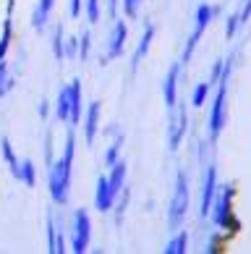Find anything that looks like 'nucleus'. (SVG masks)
<instances>
[{
  "label": "nucleus",
  "mask_w": 251,
  "mask_h": 254,
  "mask_svg": "<svg viewBox=\"0 0 251 254\" xmlns=\"http://www.w3.org/2000/svg\"><path fill=\"white\" fill-rule=\"evenodd\" d=\"M73 155H76V139H73V131H68L66 149H63L60 160H52V163L48 165V184H50V196H52L55 204H66L68 202Z\"/></svg>",
  "instance_id": "obj_1"
},
{
  "label": "nucleus",
  "mask_w": 251,
  "mask_h": 254,
  "mask_svg": "<svg viewBox=\"0 0 251 254\" xmlns=\"http://www.w3.org/2000/svg\"><path fill=\"white\" fill-rule=\"evenodd\" d=\"M230 73H233V55L225 58L222 63V76L217 81V92H215V100H212V110H209V139L212 142H217L222 128L228 124V81H230Z\"/></svg>",
  "instance_id": "obj_2"
},
{
  "label": "nucleus",
  "mask_w": 251,
  "mask_h": 254,
  "mask_svg": "<svg viewBox=\"0 0 251 254\" xmlns=\"http://www.w3.org/2000/svg\"><path fill=\"white\" fill-rule=\"evenodd\" d=\"M189 176H186V171H178V176H175V191L170 196V207H167V225H170V231H178L186 215H189Z\"/></svg>",
  "instance_id": "obj_3"
},
{
  "label": "nucleus",
  "mask_w": 251,
  "mask_h": 254,
  "mask_svg": "<svg viewBox=\"0 0 251 254\" xmlns=\"http://www.w3.org/2000/svg\"><path fill=\"white\" fill-rule=\"evenodd\" d=\"M217 13H220V8H215V5H207V3H201V5L197 8V18H194V32H191L189 40H186V48H183L181 65H189V63H191V55H194V50H197L199 40L204 37V32H207V26L212 24V18H215Z\"/></svg>",
  "instance_id": "obj_4"
},
{
  "label": "nucleus",
  "mask_w": 251,
  "mask_h": 254,
  "mask_svg": "<svg viewBox=\"0 0 251 254\" xmlns=\"http://www.w3.org/2000/svg\"><path fill=\"white\" fill-rule=\"evenodd\" d=\"M233 186H225L220 194H215V199H212V223L217 225V228H233L236 220H233Z\"/></svg>",
  "instance_id": "obj_5"
},
{
  "label": "nucleus",
  "mask_w": 251,
  "mask_h": 254,
  "mask_svg": "<svg viewBox=\"0 0 251 254\" xmlns=\"http://www.w3.org/2000/svg\"><path fill=\"white\" fill-rule=\"evenodd\" d=\"M89 239H92V223H89V215L87 210H76L73 212V236H71V249L76 254H84L89 247Z\"/></svg>",
  "instance_id": "obj_6"
},
{
  "label": "nucleus",
  "mask_w": 251,
  "mask_h": 254,
  "mask_svg": "<svg viewBox=\"0 0 251 254\" xmlns=\"http://www.w3.org/2000/svg\"><path fill=\"white\" fill-rule=\"evenodd\" d=\"M189 131V116H186V108H178V110H170V126H167V147L170 152L181 147V139L186 136Z\"/></svg>",
  "instance_id": "obj_7"
},
{
  "label": "nucleus",
  "mask_w": 251,
  "mask_h": 254,
  "mask_svg": "<svg viewBox=\"0 0 251 254\" xmlns=\"http://www.w3.org/2000/svg\"><path fill=\"white\" fill-rule=\"evenodd\" d=\"M217 194V165L209 163L207 171H204V181H201V207H199V215L201 218H209V210H212V199Z\"/></svg>",
  "instance_id": "obj_8"
},
{
  "label": "nucleus",
  "mask_w": 251,
  "mask_h": 254,
  "mask_svg": "<svg viewBox=\"0 0 251 254\" xmlns=\"http://www.w3.org/2000/svg\"><path fill=\"white\" fill-rule=\"evenodd\" d=\"M181 61L178 63H170V68H167V76L162 81V97H165V105L167 110H175L178 108V76H181Z\"/></svg>",
  "instance_id": "obj_9"
},
{
  "label": "nucleus",
  "mask_w": 251,
  "mask_h": 254,
  "mask_svg": "<svg viewBox=\"0 0 251 254\" xmlns=\"http://www.w3.org/2000/svg\"><path fill=\"white\" fill-rule=\"evenodd\" d=\"M126 34H128L126 24H123V21H115V29H113V34H110V40H107V53H105V58H102V63L113 61V58H118V55L123 53Z\"/></svg>",
  "instance_id": "obj_10"
},
{
  "label": "nucleus",
  "mask_w": 251,
  "mask_h": 254,
  "mask_svg": "<svg viewBox=\"0 0 251 254\" xmlns=\"http://www.w3.org/2000/svg\"><path fill=\"white\" fill-rule=\"evenodd\" d=\"M68 92H71V116H68V126H79L81 124V116H84V100H81V81L73 79L68 84Z\"/></svg>",
  "instance_id": "obj_11"
},
{
  "label": "nucleus",
  "mask_w": 251,
  "mask_h": 254,
  "mask_svg": "<svg viewBox=\"0 0 251 254\" xmlns=\"http://www.w3.org/2000/svg\"><path fill=\"white\" fill-rule=\"evenodd\" d=\"M100 110L102 105L100 102H89V108H87V118H84V136H87V144H95V139H97V128H100Z\"/></svg>",
  "instance_id": "obj_12"
},
{
  "label": "nucleus",
  "mask_w": 251,
  "mask_h": 254,
  "mask_svg": "<svg viewBox=\"0 0 251 254\" xmlns=\"http://www.w3.org/2000/svg\"><path fill=\"white\" fill-rule=\"evenodd\" d=\"M95 204L100 212H110L115 207V199L110 194V186H107V176H100L97 178V189H95Z\"/></svg>",
  "instance_id": "obj_13"
},
{
  "label": "nucleus",
  "mask_w": 251,
  "mask_h": 254,
  "mask_svg": "<svg viewBox=\"0 0 251 254\" xmlns=\"http://www.w3.org/2000/svg\"><path fill=\"white\" fill-rule=\"evenodd\" d=\"M152 40H154V26L150 24V26H147V29H144L142 40H139L136 50H134V58H131V71H136V68H139V63L144 61V55L150 53V45H152Z\"/></svg>",
  "instance_id": "obj_14"
},
{
  "label": "nucleus",
  "mask_w": 251,
  "mask_h": 254,
  "mask_svg": "<svg viewBox=\"0 0 251 254\" xmlns=\"http://www.w3.org/2000/svg\"><path fill=\"white\" fill-rule=\"evenodd\" d=\"M52 5H55V0H40V3H37L34 13H32V26H34L37 32L45 29V24H48V18H50Z\"/></svg>",
  "instance_id": "obj_15"
},
{
  "label": "nucleus",
  "mask_w": 251,
  "mask_h": 254,
  "mask_svg": "<svg viewBox=\"0 0 251 254\" xmlns=\"http://www.w3.org/2000/svg\"><path fill=\"white\" fill-rule=\"evenodd\" d=\"M55 116H58L60 124H68V116H71V92H68V87H60V89H58V102H55Z\"/></svg>",
  "instance_id": "obj_16"
},
{
  "label": "nucleus",
  "mask_w": 251,
  "mask_h": 254,
  "mask_svg": "<svg viewBox=\"0 0 251 254\" xmlns=\"http://www.w3.org/2000/svg\"><path fill=\"white\" fill-rule=\"evenodd\" d=\"M0 152H3V157H5V165H8V171H11V176H13V178H18L21 163H18V157H16V152H13L11 142H8V136L0 139Z\"/></svg>",
  "instance_id": "obj_17"
},
{
  "label": "nucleus",
  "mask_w": 251,
  "mask_h": 254,
  "mask_svg": "<svg viewBox=\"0 0 251 254\" xmlns=\"http://www.w3.org/2000/svg\"><path fill=\"white\" fill-rule=\"evenodd\" d=\"M186 247H189V233L181 231V233H175V236L165 244V252H167V254H183Z\"/></svg>",
  "instance_id": "obj_18"
},
{
  "label": "nucleus",
  "mask_w": 251,
  "mask_h": 254,
  "mask_svg": "<svg viewBox=\"0 0 251 254\" xmlns=\"http://www.w3.org/2000/svg\"><path fill=\"white\" fill-rule=\"evenodd\" d=\"M209 92H212V87H209V81H199L197 87H194V92H191V105H194V108H201L204 102H207V97H209Z\"/></svg>",
  "instance_id": "obj_19"
},
{
  "label": "nucleus",
  "mask_w": 251,
  "mask_h": 254,
  "mask_svg": "<svg viewBox=\"0 0 251 254\" xmlns=\"http://www.w3.org/2000/svg\"><path fill=\"white\" fill-rule=\"evenodd\" d=\"M18 181H24L29 189H34V184H37V168L32 160H24L21 163V171H18Z\"/></svg>",
  "instance_id": "obj_20"
},
{
  "label": "nucleus",
  "mask_w": 251,
  "mask_h": 254,
  "mask_svg": "<svg viewBox=\"0 0 251 254\" xmlns=\"http://www.w3.org/2000/svg\"><path fill=\"white\" fill-rule=\"evenodd\" d=\"M63 48H66V45H63V26L58 24V26H55V32H52V53H55V61H58V63H63V58H66Z\"/></svg>",
  "instance_id": "obj_21"
},
{
  "label": "nucleus",
  "mask_w": 251,
  "mask_h": 254,
  "mask_svg": "<svg viewBox=\"0 0 251 254\" xmlns=\"http://www.w3.org/2000/svg\"><path fill=\"white\" fill-rule=\"evenodd\" d=\"M120 149H123V136H115V142L107 147V152H105V165H115V160H120Z\"/></svg>",
  "instance_id": "obj_22"
},
{
  "label": "nucleus",
  "mask_w": 251,
  "mask_h": 254,
  "mask_svg": "<svg viewBox=\"0 0 251 254\" xmlns=\"http://www.w3.org/2000/svg\"><path fill=\"white\" fill-rule=\"evenodd\" d=\"M89 53H92V34L84 29L79 34V58L81 61H89Z\"/></svg>",
  "instance_id": "obj_23"
},
{
  "label": "nucleus",
  "mask_w": 251,
  "mask_h": 254,
  "mask_svg": "<svg viewBox=\"0 0 251 254\" xmlns=\"http://www.w3.org/2000/svg\"><path fill=\"white\" fill-rule=\"evenodd\" d=\"M13 89V79H8V63L0 61V97Z\"/></svg>",
  "instance_id": "obj_24"
},
{
  "label": "nucleus",
  "mask_w": 251,
  "mask_h": 254,
  "mask_svg": "<svg viewBox=\"0 0 251 254\" xmlns=\"http://www.w3.org/2000/svg\"><path fill=\"white\" fill-rule=\"evenodd\" d=\"M238 26H241L238 13H230V16H228V21H225V37H228V40H233V37H236Z\"/></svg>",
  "instance_id": "obj_25"
},
{
  "label": "nucleus",
  "mask_w": 251,
  "mask_h": 254,
  "mask_svg": "<svg viewBox=\"0 0 251 254\" xmlns=\"http://www.w3.org/2000/svg\"><path fill=\"white\" fill-rule=\"evenodd\" d=\"M87 18H89V24L100 21V0H87Z\"/></svg>",
  "instance_id": "obj_26"
},
{
  "label": "nucleus",
  "mask_w": 251,
  "mask_h": 254,
  "mask_svg": "<svg viewBox=\"0 0 251 254\" xmlns=\"http://www.w3.org/2000/svg\"><path fill=\"white\" fill-rule=\"evenodd\" d=\"M8 45H11V21H5V32H3V40H0V61H5Z\"/></svg>",
  "instance_id": "obj_27"
},
{
  "label": "nucleus",
  "mask_w": 251,
  "mask_h": 254,
  "mask_svg": "<svg viewBox=\"0 0 251 254\" xmlns=\"http://www.w3.org/2000/svg\"><path fill=\"white\" fill-rule=\"evenodd\" d=\"M222 63H225V61H215V65H212V71H209V87H217V81L222 76Z\"/></svg>",
  "instance_id": "obj_28"
},
{
  "label": "nucleus",
  "mask_w": 251,
  "mask_h": 254,
  "mask_svg": "<svg viewBox=\"0 0 251 254\" xmlns=\"http://www.w3.org/2000/svg\"><path fill=\"white\" fill-rule=\"evenodd\" d=\"M144 0H123V8H126V13L128 16H136L139 13V5H142Z\"/></svg>",
  "instance_id": "obj_29"
},
{
  "label": "nucleus",
  "mask_w": 251,
  "mask_h": 254,
  "mask_svg": "<svg viewBox=\"0 0 251 254\" xmlns=\"http://www.w3.org/2000/svg\"><path fill=\"white\" fill-rule=\"evenodd\" d=\"M63 53H66L68 58H76L79 55V40H68V45L63 48Z\"/></svg>",
  "instance_id": "obj_30"
},
{
  "label": "nucleus",
  "mask_w": 251,
  "mask_h": 254,
  "mask_svg": "<svg viewBox=\"0 0 251 254\" xmlns=\"http://www.w3.org/2000/svg\"><path fill=\"white\" fill-rule=\"evenodd\" d=\"M79 13H81V0H71L68 16H71V18H79Z\"/></svg>",
  "instance_id": "obj_31"
},
{
  "label": "nucleus",
  "mask_w": 251,
  "mask_h": 254,
  "mask_svg": "<svg viewBox=\"0 0 251 254\" xmlns=\"http://www.w3.org/2000/svg\"><path fill=\"white\" fill-rule=\"evenodd\" d=\"M48 113H50V105H48V100H42L40 102V118L45 121V118H48Z\"/></svg>",
  "instance_id": "obj_32"
}]
</instances>
